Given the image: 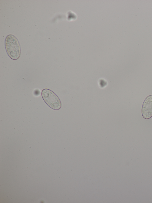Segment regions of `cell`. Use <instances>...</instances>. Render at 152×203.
Segmentation results:
<instances>
[{"label": "cell", "mask_w": 152, "mask_h": 203, "mask_svg": "<svg viewBox=\"0 0 152 203\" xmlns=\"http://www.w3.org/2000/svg\"><path fill=\"white\" fill-rule=\"evenodd\" d=\"M5 47L9 56L13 60L18 59L21 53L20 43L17 38L12 35H9L5 39Z\"/></svg>", "instance_id": "6da1fadb"}, {"label": "cell", "mask_w": 152, "mask_h": 203, "mask_svg": "<svg viewBox=\"0 0 152 203\" xmlns=\"http://www.w3.org/2000/svg\"><path fill=\"white\" fill-rule=\"evenodd\" d=\"M141 112L143 117L145 119H149L152 117V95H149L145 99Z\"/></svg>", "instance_id": "3957f363"}, {"label": "cell", "mask_w": 152, "mask_h": 203, "mask_svg": "<svg viewBox=\"0 0 152 203\" xmlns=\"http://www.w3.org/2000/svg\"><path fill=\"white\" fill-rule=\"evenodd\" d=\"M41 94L44 102L50 108L56 110L61 108V101L53 91L48 89H44L42 91Z\"/></svg>", "instance_id": "7a4b0ae2"}]
</instances>
